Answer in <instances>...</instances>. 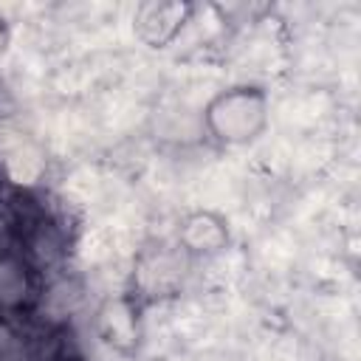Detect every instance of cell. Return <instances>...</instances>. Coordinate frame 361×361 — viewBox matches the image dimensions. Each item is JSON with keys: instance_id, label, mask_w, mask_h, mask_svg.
I'll return each mask as SVG.
<instances>
[{"instance_id": "7a4b0ae2", "label": "cell", "mask_w": 361, "mask_h": 361, "mask_svg": "<svg viewBox=\"0 0 361 361\" xmlns=\"http://www.w3.org/2000/svg\"><path fill=\"white\" fill-rule=\"evenodd\" d=\"M189 254L180 245L155 243L138 251L135 268H133V285L147 299H166L178 293L183 276H186Z\"/></svg>"}, {"instance_id": "52a82bcc", "label": "cell", "mask_w": 361, "mask_h": 361, "mask_svg": "<svg viewBox=\"0 0 361 361\" xmlns=\"http://www.w3.org/2000/svg\"><path fill=\"white\" fill-rule=\"evenodd\" d=\"M28 290V276L20 259H0V305L3 307H17L25 299Z\"/></svg>"}, {"instance_id": "8992f818", "label": "cell", "mask_w": 361, "mask_h": 361, "mask_svg": "<svg viewBox=\"0 0 361 361\" xmlns=\"http://www.w3.org/2000/svg\"><path fill=\"white\" fill-rule=\"evenodd\" d=\"M0 161L17 183H34L42 169L37 147L14 130H0Z\"/></svg>"}, {"instance_id": "ba28073f", "label": "cell", "mask_w": 361, "mask_h": 361, "mask_svg": "<svg viewBox=\"0 0 361 361\" xmlns=\"http://www.w3.org/2000/svg\"><path fill=\"white\" fill-rule=\"evenodd\" d=\"M6 39H8V31H6V23L0 20V51H3V45H6Z\"/></svg>"}, {"instance_id": "6da1fadb", "label": "cell", "mask_w": 361, "mask_h": 361, "mask_svg": "<svg viewBox=\"0 0 361 361\" xmlns=\"http://www.w3.org/2000/svg\"><path fill=\"white\" fill-rule=\"evenodd\" d=\"M203 124L223 144H248L268 124V99L259 87H228L206 104Z\"/></svg>"}, {"instance_id": "277c9868", "label": "cell", "mask_w": 361, "mask_h": 361, "mask_svg": "<svg viewBox=\"0 0 361 361\" xmlns=\"http://www.w3.org/2000/svg\"><path fill=\"white\" fill-rule=\"evenodd\" d=\"M178 245L192 257H212L220 254L228 245V228L226 220L214 212H192L178 228Z\"/></svg>"}, {"instance_id": "3957f363", "label": "cell", "mask_w": 361, "mask_h": 361, "mask_svg": "<svg viewBox=\"0 0 361 361\" xmlns=\"http://www.w3.org/2000/svg\"><path fill=\"white\" fill-rule=\"evenodd\" d=\"M189 6L183 3H166V0H149L135 8V34L155 48H164L175 42L186 23Z\"/></svg>"}, {"instance_id": "5b68a950", "label": "cell", "mask_w": 361, "mask_h": 361, "mask_svg": "<svg viewBox=\"0 0 361 361\" xmlns=\"http://www.w3.org/2000/svg\"><path fill=\"white\" fill-rule=\"evenodd\" d=\"M96 330H99V336H102L110 347H116V350H121V353H130V350L135 347V341H138L135 307H133L127 299H121V296L107 299V302L99 307V313H96Z\"/></svg>"}]
</instances>
